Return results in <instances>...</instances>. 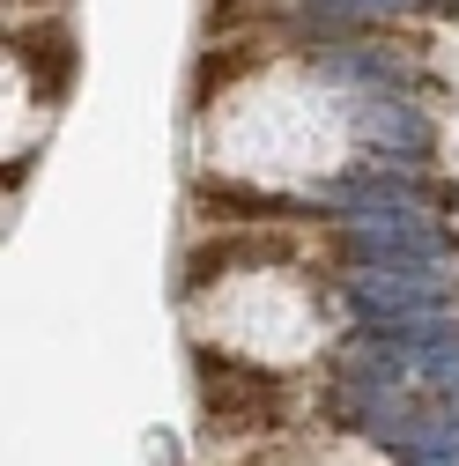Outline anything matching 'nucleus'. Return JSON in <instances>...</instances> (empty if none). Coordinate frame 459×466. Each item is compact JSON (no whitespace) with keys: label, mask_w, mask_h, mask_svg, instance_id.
<instances>
[{"label":"nucleus","mask_w":459,"mask_h":466,"mask_svg":"<svg viewBox=\"0 0 459 466\" xmlns=\"http://www.w3.org/2000/svg\"><path fill=\"white\" fill-rule=\"evenodd\" d=\"M437 8H444V15H452V8H459V0H437Z\"/></svg>","instance_id":"nucleus-7"},{"label":"nucleus","mask_w":459,"mask_h":466,"mask_svg":"<svg viewBox=\"0 0 459 466\" xmlns=\"http://www.w3.org/2000/svg\"><path fill=\"white\" fill-rule=\"evenodd\" d=\"M341 252L356 267H430L444 252V229L430 215H341Z\"/></svg>","instance_id":"nucleus-2"},{"label":"nucleus","mask_w":459,"mask_h":466,"mask_svg":"<svg viewBox=\"0 0 459 466\" xmlns=\"http://www.w3.org/2000/svg\"><path fill=\"white\" fill-rule=\"evenodd\" d=\"M349 297L371 311V326H393V319H437L459 297V281L444 267H356Z\"/></svg>","instance_id":"nucleus-1"},{"label":"nucleus","mask_w":459,"mask_h":466,"mask_svg":"<svg viewBox=\"0 0 459 466\" xmlns=\"http://www.w3.org/2000/svg\"><path fill=\"white\" fill-rule=\"evenodd\" d=\"M356 134H363V141H371V134H378V141H393V156H400V163H415V156H423V141H430V134H423V119H415V111H400L393 96H371V104L356 111Z\"/></svg>","instance_id":"nucleus-4"},{"label":"nucleus","mask_w":459,"mask_h":466,"mask_svg":"<svg viewBox=\"0 0 459 466\" xmlns=\"http://www.w3.org/2000/svg\"><path fill=\"white\" fill-rule=\"evenodd\" d=\"M8 60L30 75L37 104H60V89L75 82V30L60 15H37V23H8Z\"/></svg>","instance_id":"nucleus-3"},{"label":"nucleus","mask_w":459,"mask_h":466,"mask_svg":"<svg viewBox=\"0 0 459 466\" xmlns=\"http://www.w3.org/2000/svg\"><path fill=\"white\" fill-rule=\"evenodd\" d=\"M260 60H267L260 45H215L208 60H200V96H193V104H208V96H215L222 82H238V75H252Z\"/></svg>","instance_id":"nucleus-5"},{"label":"nucleus","mask_w":459,"mask_h":466,"mask_svg":"<svg viewBox=\"0 0 459 466\" xmlns=\"http://www.w3.org/2000/svg\"><path fill=\"white\" fill-rule=\"evenodd\" d=\"M8 8H45V15H60L67 0H8Z\"/></svg>","instance_id":"nucleus-6"}]
</instances>
